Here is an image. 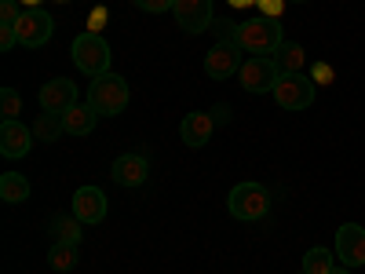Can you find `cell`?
<instances>
[{
  "label": "cell",
  "mask_w": 365,
  "mask_h": 274,
  "mask_svg": "<svg viewBox=\"0 0 365 274\" xmlns=\"http://www.w3.org/2000/svg\"><path fill=\"white\" fill-rule=\"evenodd\" d=\"M223 41H234L241 51H249L252 59L256 55H270L274 59V51L285 44V34H282V22L278 19L256 15V19H245V22L230 26L227 34H223Z\"/></svg>",
  "instance_id": "cell-1"
},
{
  "label": "cell",
  "mask_w": 365,
  "mask_h": 274,
  "mask_svg": "<svg viewBox=\"0 0 365 274\" xmlns=\"http://www.w3.org/2000/svg\"><path fill=\"white\" fill-rule=\"evenodd\" d=\"M88 106L96 110L99 117H117L120 110L128 106V81L117 77L113 70L103 73V77H96V81H91V88H88Z\"/></svg>",
  "instance_id": "cell-2"
},
{
  "label": "cell",
  "mask_w": 365,
  "mask_h": 274,
  "mask_svg": "<svg viewBox=\"0 0 365 274\" xmlns=\"http://www.w3.org/2000/svg\"><path fill=\"white\" fill-rule=\"evenodd\" d=\"M227 208H230L234 220L256 223L270 212V191L263 187V183H237V187L230 191V198H227Z\"/></svg>",
  "instance_id": "cell-3"
},
{
  "label": "cell",
  "mask_w": 365,
  "mask_h": 274,
  "mask_svg": "<svg viewBox=\"0 0 365 274\" xmlns=\"http://www.w3.org/2000/svg\"><path fill=\"white\" fill-rule=\"evenodd\" d=\"M73 63H77V70L81 73H88V77H103V73H110V44L99 37V34H81L77 41H73Z\"/></svg>",
  "instance_id": "cell-4"
},
{
  "label": "cell",
  "mask_w": 365,
  "mask_h": 274,
  "mask_svg": "<svg viewBox=\"0 0 365 274\" xmlns=\"http://www.w3.org/2000/svg\"><path fill=\"white\" fill-rule=\"evenodd\" d=\"M237 81H241V88H245L249 96H267V91L278 88L282 70H278V63H274L270 55H256V59H249V63L237 70Z\"/></svg>",
  "instance_id": "cell-5"
},
{
  "label": "cell",
  "mask_w": 365,
  "mask_h": 274,
  "mask_svg": "<svg viewBox=\"0 0 365 274\" xmlns=\"http://www.w3.org/2000/svg\"><path fill=\"white\" fill-rule=\"evenodd\" d=\"M282 110H307L314 103V81L303 73H282L278 88L270 91Z\"/></svg>",
  "instance_id": "cell-6"
},
{
  "label": "cell",
  "mask_w": 365,
  "mask_h": 274,
  "mask_svg": "<svg viewBox=\"0 0 365 274\" xmlns=\"http://www.w3.org/2000/svg\"><path fill=\"white\" fill-rule=\"evenodd\" d=\"M15 34H19V44H22V48H44V44L51 41V34H55V22H51L48 11L29 8V11H22V19L15 22Z\"/></svg>",
  "instance_id": "cell-7"
},
{
  "label": "cell",
  "mask_w": 365,
  "mask_h": 274,
  "mask_svg": "<svg viewBox=\"0 0 365 274\" xmlns=\"http://www.w3.org/2000/svg\"><path fill=\"white\" fill-rule=\"evenodd\" d=\"M241 66H245V63H241V48L234 41H220L216 48L205 51V73L212 81H230Z\"/></svg>",
  "instance_id": "cell-8"
},
{
  "label": "cell",
  "mask_w": 365,
  "mask_h": 274,
  "mask_svg": "<svg viewBox=\"0 0 365 274\" xmlns=\"http://www.w3.org/2000/svg\"><path fill=\"white\" fill-rule=\"evenodd\" d=\"M172 15H175L182 34L197 37V34H205V29L212 26V0H175Z\"/></svg>",
  "instance_id": "cell-9"
},
{
  "label": "cell",
  "mask_w": 365,
  "mask_h": 274,
  "mask_svg": "<svg viewBox=\"0 0 365 274\" xmlns=\"http://www.w3.org/2000/svg\"><path fill=\"white\" fill-rule=\"evenodd\" d=\"M34 143H37V136H34V128L29 125H22V121H4L0 125V154L4 158H26L29 150H34Z\"/></svg>",
  "instance_id": "cell-10"
},
{
  "label": "cell",
  "mask_w": 365,
  "mask_h": 274,
  "mask_svg": "<svg viewBox=\"0 0 365 274\" xmlns=\"http://www.w3.org/2000/svg\"><path fill=\"white\" fill-rule=\"evenodd\" d=\"M336 260L344 267H361L365 263V227L344 223L336 230Z\"/></svg>",
  "instance_id": "cell-11"
},
{
  "label": "cell",
  "mask_w": 365,
  "mask_h": 274,
  "mask_svg": "<svg viewBox=\"0 0 365 274\" xmlns=\"http://www.w3.org/2000/svg\"><path fill=\"white\" fill-rule=\"evenodd\" d=\"M110 176L117 187H143L150 179V161L143 154H120L113 165H110Z\"/></svg>",
  "instance_id": "cell-12"
},
{
  "label": "cell",
  "mask_w": 365,
  "mask_h": 274,
  "mask_svg": "<svg viewBox=\"0 0 365 274\" xmlns=\"http://www.w3.org/2000/svg\"><path fill=\"white\" fill-rule=\"evenodd\" d=\"M70 106H77V84L66 81V77H51V81L41 88V110L66 113Z\"/></svg>",
  "instance_id": "cell-13"
},
{
  "label": "cell",
  "mask_w": 365,
  "mask_h": 274,
  "mask_svg": "<svg viewBox=\"0 0 365 274\" xmlns=\"http://www.w3.org/2000/svg\"><path fill=\"white\" fill-rule=\"evenodd\" d=\"M73 216L81 223H103L106 220V194L99 187H81L73 194Z\"/></svg>",
  "instance_id": "cell-14"
},
{
  "label": "cell",
  "mask_w": 365,
  "mask_h": 274,
  "mask_svg": "<svg viewBox=\"0 0 365 274\" xmlns=\"http://www.w3.org/2000/svg\"><path fill=\"white\" fill-rule=\"evenodd\" d=\"M212 128H216V121H212V113H187V117H182L179 121V136H182V143H187V146H205L208 139H212Z\"/></svg>",
  "instance_id": "cell-15"
},
{
  "label": "cell",
  "mask_w": 365,
  "mask_h": 274,
  "mask_svg": "<svg viewBox=\"0 0 365 274\" xmlns=\"http://www.w3.org/2000/svg\"><path fill=\"white\" fill-rule=\"evenodd\" d=\"M96 121H99V113L84 103V106H70V110L63 113V128H66V136H77V139H81V136H91Z\"/></svg>",
  "instance_id": "cell-16"
},
{
  "label": "cell",
  "mask_w": 365,
  "mask_h": 274,
  "mask_svg": "<svg viewBox=\"0 0 365 274\" xmlns=\"http://www.w3.org/2000/svg\"><path fill=\"white\" fill-rule=\"evenodd\" d=\"M48 234H51V245H81V220L77 216H51Z\"/></svg>",
  "instance_id": "cell-17"
},
{
  "label": "cell",
  "mask_w": 365,
  "mask_h": 274,
  "mask_svg": "<svg viewBox=\"0 0 365 274\" xmlns=\"http://www.w3.org/2000/svg\"><path fill=\"white\" fill-rule=\"evenodd\" d=\"M29 128H34L37 143H48V146H51L55 139H63V136H66V128H63V113H51V110H41L37 121H34Z\"/></svg>",
  "instance_id": "cell-18"
},
{
  "label": "cell",
  "mask_w": 365,
  "mask_h": 274,
  "mask_svg": "<svg viewBox=\"0 0 365 274\" xmlns=\"http://www.w3.org/2000/svg\"><path fill=\"white\" fill-rule=\"evenodd\" d=\"M274 63H278L282 73H299L303 63H307V55H303V48H299L296 41H285L278 51H274Z\"/></svg>",
  "instance_id": "cell-19"
},
{
  "label": "cell",
  "mask_w": 365,
  "mask_h": 274,
  "mask_svg": "<svg viewBox=\"0 0 365 274\" xmlns=\"http://www.w3.org/2000/svg\"><path fill=\"white\" fill-rule=\"evenodd\" d=\"M0 198H4L8 205H19L29 198V179L19 176V172H4L0 176Z\"/></svg>",
  "instance_id": "cell-20"
},
{
  "label": "cell",
  "mask_w": 365,
  "mask_h": 274,
  "mask_svg": "<svg viewBox=\"0 0 365 274\" xmlns=\"http://www.w3.org/2000/svg\"><path fill=\"white\" fill-rule=\"evenodd\" d=\"M332 267H336V249L314 245L307 256H303V274H329Z\"/></svg>",
  "instance_id": "cell-21"
},
{
  "label": "cell",
  "mask_w": 365,
  "mask_h": 274,
  "mask_svg": "<svg viewBox=\"0 0 365 274\" xmlns=\"http://www.w3.org/2000/svg\"><path fill=\"white\" fill-rule=\"evenodd\" d=\"M77 249H81V245H51V253H48V267L58 270V274L73 270V267H77Z\"/></svg>",
  "instance_id": "cell-22"
},
{
  "label": "cell",
  "mask_w": 365,
  "mask_h": 274,
  "mask_svg": "<svg viewBox=\"0 0 365 274\" xmlns=\"http://www.w3.org/2000/svg\"><path fill=\"white\" fill-rule=\"evenodd\" d=\"M22 113V96L15 88H0V117L4 121H19Z\"/></svg>",
  "instance_id": "cell-23"
},
{
  "label": "cell",
  "mask_w": 365,
  "mask_h": 274,
  "mask_svg": "<svg viewBox=\"0 0 365 274\" xmlns=\"http://www.w3.org/2000/svg\"><path fill=\"white\" fill-rule=\"evenodd\" d=\"M22 4H19V0H0V19H4V22H0V26H15L19 19H22Z\"/></svg>",
  "instance_id": "cell-24"
},
{
  "label": "cell",
  "mask_w": 365,
  "mask_h": 274,
  "mask_svg": "<svg viewBox=\"0 0 365 274\" xmlns=\"http://www.w3.org/2000/svg\"><path fill=\"white\" fill-rule=\"evenodd\" d=\"M132 4H135L139 11L158 15V11H172V4H175V0H132Z\"/></svg>",
  "instance_id": "cell-25"
},
{
  "label": "cell",
  "mask_w": 365,
  "mask_h": 274,
  "mask_svg": "<svg viewBox=\"0 0 365 274\" xmlns=\"http://www.w3.org/2000/svg\"><path fill=\"white\" fill-rule=\"evenodd\" d=\"M256 8H259L267 19H278L282 8H285V0H256Z\"/></svg>",
  "instance_id": "cell-26"
},
{
  "label": "cell",
  "mask_w": 365,
  "mask_h": 274,
  "mask_svg": "<svg viewBox=\"0 0 365 274\" xmlns=\"http://www.w3.org/2000/svg\"><path fill=\"white\" fill-rule=\"evenodd\" d=\"M19 44V34H15V26H0V51H11Z\"/></svg>",
  "instance_id": "cell-27"
},
{
  "label": "cell",
  "mask_w": 365,
  "mask_h": 274,
  "mask_svg": "<svg viewBox=\"0 0 365 274\" xmlns=\"http://www.w3.org/2000/svg\"><path fill=\"white\" fill-rule=\"evenodd\" d=\"M314 84H329L332 81V66L329 63H314V77H311Z\"/></svg>",
  "instance_id": "cell-28"
},
{
  "label": "cell",
  "mask_w": 365,
  "mask_h": 274,
  "mask_svg": "<svg viewBox=\"0 0 365 274\" xmlns=\"http://www.w3.org/2000/svg\"><path fill=\"white\" fill-rule=\"evenodd\" d=\"M212 121H216V125H227V121H230V106L216 103V106H212Z\"/></svg>",
  "instance_id": "cell-29"
},
{
  "label": "cell",
  "mask_w": 365,
  "mask_h": 274,
  "mask_svg": "<svg viewBox=\"0 0 365 274\" xmlns=\"http://www.w3.org/2000/svg\"><path fill=\"white\" fill-rule=\"evenodd\" d=\"M91 29H88V34H99V29L106 26V11L103 8H96V11H91V22H88Z\"/></svg>",
  "instance_id": "cell-30"
},
{
  "label": "cell",
  "mask_w": 365,
  "mask_h": 274,
  "mask_svg": "<svg viewBox=\"0 0 365 274\" xmlns=\"http://www.w3.org/2000/svg\"><path fill=\"white\" fill-rule=\"evenodd\" d=\"M19 4H22V8L29 11V8H41V0H19Z\"/></svg>",
  "instance_id": "cell-31"
},
{
  "label": "cell",
  "mask_w": 365,
  "mask_h": 274,
  "mask_svg": "<svg viewBox=\"0 0 365 274\" xmlns=\"http://www.w3.org/2000/svg\"><path fill=\"white\" fill-rule=\"evenodd\" d=\"M329 274H351V267H344V263H336V267H332Z\"/></svg>",
  "instance_id": "cell-32"
},
{
  "label": "cell",
  "mask_w": 365,
  "mask_h": 274,
  "mask_svg": "<svg viewBox=\"0 0 365 274\" xmlns=\"http://www.w3.org/2000/svg\"><path fill=\"white\" fill-rule=\"evenodd\" d=\"M234 8H249V4H256V0H230Z\"/></svg>",
  "instance_id": "cell-33"
},
{
  "label": "cell",
  "mask_w": 365,
  "mask_h": 274,
  "mask_svg": "<svg viewBox=\"0 0 365 274\" xmlns=\"http://www.w3.org/2000/svg\"><path fill=\"white\" fill-rule=\"evenodd\" d=\"M292 4H303V0H292Z\"/></svg>",
  "instance_id": "cell-34"
},
{
  "label": "cell",
  "mask_w": 365,
  "mask_h": 274,
  "mask_svg": "<svg viewBox=\"0 0 365 274\" xmlns=\"http://www.w3.org/2000/svg\"><path fill=\"white\" fill-rule=\"evenodd\" d=\"M299 274H303V270H299Z\"/></svg>",
  "instance_id": "cell-35"
}]
</instances>
